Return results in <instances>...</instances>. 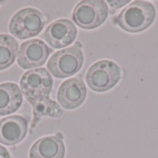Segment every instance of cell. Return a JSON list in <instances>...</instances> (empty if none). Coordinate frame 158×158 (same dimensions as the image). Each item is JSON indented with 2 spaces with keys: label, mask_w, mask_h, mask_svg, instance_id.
<instances>
[{
  "label": "cell",
  "mask_w": 158,
  "mask_h": 158,
  "mask_svg": "<svg viewBox=\"0 0 158 158\" xmlns=\"http://www.w3.org/2000/svg\"><path fill=\"white\" fill-rule=\"evenodd\" d=\"M156 7L147 1H133L115 18L114 22L129 33H140L149 28L156 19Z\"/></svg>",
  "instance_id": "cell-1"
},
{
  "label": "cell",
  "mask_w": 158,
  "mask_h": 158,
  "mask_svg": "<svg viewBox=\"0 0 158 158\" xmlns=\"http://www.w3.org/2000/svg\"><path fill=\"white\" fill-rule=\"evenodd\" d=\"M20 90L31 104L48 99L52 90L53 78L44 68H36L24 73L20 79Z\"/></svg>",
  "instance_id": "cell-2"
},
{
  "label": "cell",
  "mask_w": 158,
  "mask_h": 158,
  "mask_svg": "<svg viewBox=\"0 0 158 158\" xmlns=\"http://www.w3.org/2000/svg\"><path fill=\"white\" fill-rule=\"evenodd\" d=\"M83 61L81 45L76 43L72 47L54 53L47 62V69L56 78H67L81 70Z\"/></svg>",
  "instance_id": "cell-3"
},
{
  "label": "cell",
  "mask_w": 158,
  "mask_h": 158,
  "mask_svg": "<svg viewBox=\"0 0 158 158\" xmlns=\"http://www.w3.org/2000/svg\"><path fill=\"white\" fill-rule=\"evenodd\" d=\"M45 22V17L40 10L33 7H25L12 16L8 29L15 37L28 39L39 34Z\"/></svg>",
  "instance_id": "cell-4"
},
{
  "label": "cell",
  "mask_w": 158,
  "mask_h": 158,
  "mask_svg": "<svg viewBox=\"0 0 158 158\" xmlns=\"http://www.w3.org/2000/svg\"><path fill=\"white\" fill-rule=\"evenodd\" d=\"M121 77L119 66L109 60H102L94 63L86 74L88 87L95 92H106L114 88Z\"/></svg>",
  "instance_id": "cell-5"
},
{
  "label": "cell",
  "mask_w": 158,
  "mask_h": 158,
  "mask_svg": "<svg viewBox=\"0 0 158 158\" xmlns=\"http://www.w3.org/2000/svg\"><path fill=\"white\" fill-rule=\"evenodd\" d=\"M108 12V7L105 1L83 0L76 5L72 13V19L79 27L92 30L105 22Z\"/></svg>",
  "instance_id": "cell-6"
},
{
  "label": "cell",
  "mask_w": 158,
  "mask_h": 158,
  "mask_svg": "<svg viewBox=\"0 0 158 158\" xmlns=\"http://www.w3.org/2000/svg\"><path fill=\"white\" fill-rule=\"evenodd\" d=\"M52 49L40 39H31L23 42L18 53V64L22 69H31L42 66L49 57Z\"/></svg>",
  "instance_id": "cell-7"
},
{
  "label": "cell",
  "mask_w": 158,
  "mask_h": 158,
  "mask_svg": "<svg viewBox=\"0 0 158 158\" xmlns=\"http://www.w3.org/2000/svg\"><path fill=\"white\" fill-rule=\"evenodd\" d=\"M44 40L54 48H63L72 44L77 36V28L68 19L52 22L43 34Z\"/></svg>",
  "instance_id": "cell-8"
},
{
  "label": "cell",
  "mask_w": 158,
  "mask_h": 158,
  "mask_svg": "<svg viewBox=\"0 0 158 158\" xmlns=\"http://www.w3.org/2000/svg\"><path fill=\"white\" fill-rule=\"evenodd\" d=\"M87 88L79 77H73L63 82L57 91V101L67 110H73L81 106L86 99Z\"/></svg>",
  "instance_id": "cell-9"
},
{
  "label": "cell",
  "mask_w": 158,
  "mask_h": 158,
  "mask_svg": "<svg viewBox=\"0 0 158 158\" xmlns=\"http://www.w3.org/2000/svg\"><path fill=\"white\" fill-rule=\"evenodd\" d=\"M28 132V120L24 116L12 115L0 120V143L12 146L19 143Z\"/></svg>",
  "instance_id": "cell-10"
},
{
  "label": "cell",
  "mask_w": 158,
  "mask_h": 158,
  "mask_svg": "<svg viewBox=\"0 0 158 158\" xmlns=\"http://www.w3.org/2000/svg\"><path fill=\"white\" fill-rule=\"evenodd\" d=\"M65 144L62 137L46 136L36 141L31 150L30 158H64Z\"/></svg>",
  "instance_id": "cell-11"
},
{
  "label": "cell",
  "mask_w": 158,
  "mask_h": 158,
  "mask_svg": "<svg viewBox=\"0 0 158 158\" xmlns=\"http://www.w3.org/2000/svg\"><path fill=\"white\" fill-rule=\"evenodd\" d=\"M22 96L17 84L11 82L0 84V115H7L18 111L22 104Z\"/></svg>",
  "instance_id": "cell-12"
},
{
  "label": "cell",
  "mask_w": 158,
  "mask_h": 158,
  "mask_svg": "<svg viewBox=\"0 0 158 158\" xmlns=\"http://www.w3.org/2000/svg\"><path fill=\"white\" fill-rule=\"evenodd\" d=\"M19 45L17 40L9 34H0V71L11 66L17 57Z\"/></svg>",
  "instance_id": "cell-13"
},
{
  "label": "cell",
  "mask_w": 158,
  "mask_h": 158,
  "mask_svg": "<svg viewBox=\"0 0 158 158\" xmlns=\"http://www.w3.org/2000/svg\"><path fill=\"white\" fill-rule=\"evenodd\" d=\"M130 1H107L106 4H109L110 6V13H115L117 8H119L123 7L126 4H129Z\"/></svg>",
  "instance_id": "cell-14"
},
{
  "label": "cell",
  "mask_w": 158,
  "mask_h": 158,
  "mask_svg": "<svg viewBox=\"0 0 158 158\" xmlns=\"http://www.w3.org/2000/svg\"><path fill=\"white\" fill-rule=\"evenodd\" d=\"M0 158H11L8 151L2 145H0Z\"/></svg>",
  "instance_id": "cell-15"
}]
</instances>
